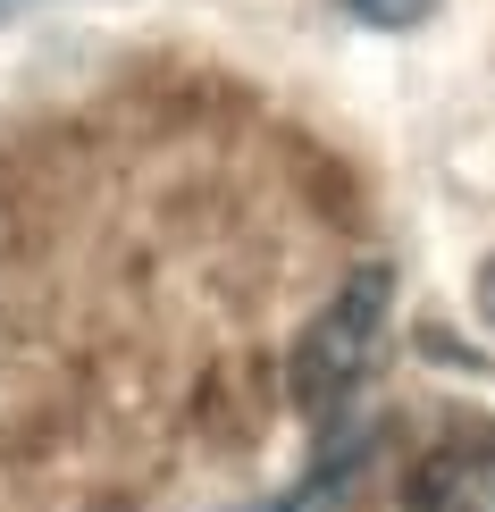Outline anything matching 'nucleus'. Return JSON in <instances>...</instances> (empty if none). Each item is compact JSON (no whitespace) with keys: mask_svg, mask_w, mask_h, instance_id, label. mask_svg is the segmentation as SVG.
I'll list each match as a JSON object with an SVG mask.
<instances>
[{"mask_svg":"<svg viewBox=\"0 0 495 512\" xmlns=\"http://www.w3.org/2000/svg\"><path fill=\"white\" fill-rule=\"evenodd\" d=\"M386 311H395V269L370 261V269L344 277L336 303L303 328V345H294V403H303L319 429H336L353 412V395L370 387V370L386 353Z\"/></svg>","mask_w":495,"mask_h":512,"instance_id":"f257e3e1","label":"nucleus"},{"mask_svg":"<svg viewBox=\"0 0 495 512\" xmlns=\"http://www.w3.org/2000/svg\"><path fill=\"white\" fill-rule=\"evenodd\" d=\"M344 9H353L361 26H420L437 0H344Z\"/></svg>","mask_w":495,"mask_h":512,"instance_id":"7ed1b4c3","label":"nucleus"},{"mask_svg":"<svg viewBox=\"0 0 495 512\" xmlns=\"http://www.w3.org/2000/svg\"><path fill=\"white\" fill-rule=\"evenodd\" d=\"M403 504L412 512H495V420L428 445L412 487H403Z\"/></svg>","mask_w":495,"mask_h":512,"instance_id":"f03ea898","label":"nucleus"},{"mask_svg":"<svg viewBox=\"0 0 495 512\" xmlns=\"http://www.w3.org/2000/svg\"><path fill=\"white\" fill-rule=\"evenodd\" d=\"M0 9H17V0H0Z\"/></svg>","mask_w":495,"mask_h":512,"instance_id":"39448f33","label":"nucleus"},{"mask_svg":"<svg viewBox=\"0 0 495 512\" xmlns=\"http://www.w3.org/2000/svg\"><path fill=\"white\" fill-rule=\"evenodd\" d=\"M479 319H487V328H495V261L479 269Z\"/></svg>","mask_w":495,"mask_h":512,"instance_id":"20e7f679","label":"nucleus"}]
</instances>
